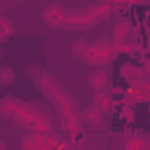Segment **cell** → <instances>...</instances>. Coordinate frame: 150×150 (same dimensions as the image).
Returning <instances> with one entry per match:
<instances>
[{"instance_id": "obj_1", "label": "cell", "mask_w": 150, "mask_h": 150, "mask_svg": "<svg viewBox=\"0 0 150 150\" xmlns=\"http://www.w3.org/2000/svg\"><path fill=\"white\" fill-rule=\"evenodd\" d=\"M89 82H91V84H96V87H101V84L105 82V75H103V73H91Z\"/></svg>"}, {"instance_id": "obj_2", "label": "cell", "mask_w": 150, "mask_h": 150, "mask_svg": "<svg viewBox=\"0 0 150 150\" xmlns=\"http://www.w3.org/2000/svg\"><path fill=\"white\" fill-rule=\"evenodd\" d=\"M87 120H89V122H98V120H101L98 108H89V110H87Z\"/></svg>"}]
</instances>
